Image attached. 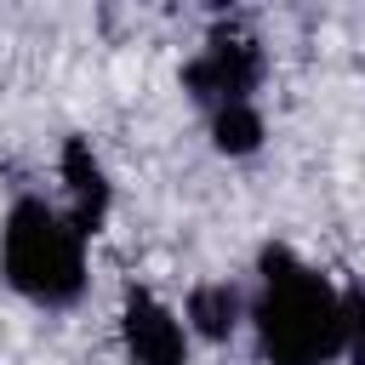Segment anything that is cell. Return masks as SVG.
<instances>
[{
    "label": "cell",
    "mask_w": 365,
    "mask_h": 365,
    "mask_svg": "<svg viewBox=\"0 0 365 365\" xmlns=\"http://www.w3.org/2000/svg\"><path fill=\"white\" fill-rule=\"evenodd\" d=\"M120 348L131 365H188V325L154 291L125 285L120 302Z\"/></svg>",
    "instance_id": "obj_4"
},
{
    "label": "cell",
    "mask_w": 365,
    "mask_h": 365,
    "mask_svg": "<svg viewBox=\"0 0 365 365\" xmlns=\"http://www.w3.org/2000/svg\"><path fill=\"white\" fill-rule=\"evenodd\" d=\"M262 365H331L342 359V291L291 245L257 251V291L245 302Z\"/></svg>",
    "instance_id": "obj_1"
},
{
    "label": "cell",
    "mask_w": 365,
    "mask_h": 365,
    "mask_svg": "<svg viewBox=\"0 0 365 365\" xmlns=\"http://www.w3.org/2000/svg\"><path fill=\"white\" fill-rule=\"evenodd\" d=\"M182 325L205 342H228L240 325H245V291L228 285V279H200L188 291V308H182Z\"/></svg>",
    "instance_id": "obj_6"
},
{
    "label": "cell",
    "mask_w": 365,
    "mask_h": 365,
    "mask_svg": "<svg viewBox=\"0 0 365 365\" xmlns=\"http://www.w3.org/2000/svg\"><path fill=\"white\" fill-rule=\"evenodd\" d=\"M342 354L365 365V285H342Z\"/></svg>",
    "instance_id": "obj_8"
},
{
    "label": "cell",
    "mask_w": 365,
    "mask_h": 365,
    "mask_svg": "<svg viewBox=\"0 0 365 365\" xmlns=\"http://www.w3.org/2000/svg\"><path fill=\"white\" fill-rule=\"evenodd\" d=\"M0 274L34 308H74L86 297V240L57 205L23 194L0 222Z\"/></svg>",
    "instance_id": "obj_2"
},
{
    "label": "cell",
    "mask_w": 365,
    "mask_h": 365,
    "mask_svg": "<svg viewBox=\"0 0 365 365\" xmlns=\"http://www.w3.org/2000/svg\"><path fill=\"white\" fill-rule=\"evenodd\" d=\"M268 63H262V46L240 29H217L182 68V91L211 114V108H228V103H257V86H262Z\"/></svg>",
    "instance_id": "obj_3"
},
{
    "label": "cell",
    "mask_w": 365,
    "mask_h": 365,
    "mask_svg": "<svg viewBox=\"0 0 365 365\" xmlns=\"http://www.w3.org/2000/svg\"><path fill=\"white\" fill-rule=\"evenodd\" d=\"M211 148L228 154V160H245L262 148V108L257 103H228V108H211Z\"/></svg>",
    "instance_id": "obj_7"
},
{
    "label": "cell",
    "mask_w": 365,
    "mask_h": 365,
    "mask_svg": "<svg viewBox=\"0 0 365 365\" xmlns=\"http://www.w3.org/2000/svg\"><path fill=\"white\" fill-rule=\"evenodd\" d=\"M63 188H68V222L80 240L103 234L108 222V205H114V182H108V165L103 154L86 143V137H63Z\"/></svg>",
    "instance_id": "obj_5"
}]
</instances>
